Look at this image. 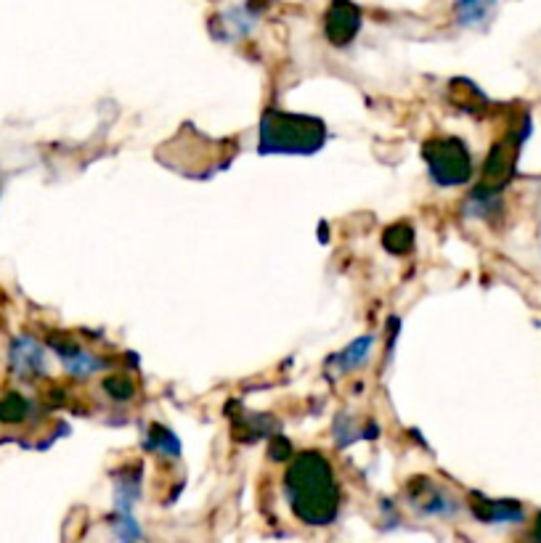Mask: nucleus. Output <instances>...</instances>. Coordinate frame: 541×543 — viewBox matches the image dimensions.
I'll use <instances>...</instances> for the list:
<instances>
[{"label":"nucleus","mask_w":541,"mask_h":543,"mask_svg":"<svg viewBox=\"0 0 541 543\" xmlns=\"http://www.w3.org/2000/svg\"><path fill=\"white\" fill-rule=\"evenodd\" d=\"M321 125L308 117H282L268 114L263 122V141H271L274 151H308L300 141L316 149L321 144Z\"/></svg>","instance_id":"2"},{"label":"nucleus","mask_w":541,"mask_h":543,"mask_svg":"<svg viewBox=\"0 0 541 543\" xmlns=\"http://www.w3.org/2000/svg\"><path fill=\"white\" fill-rule=\"evenodd\" d=\"M441 159H430V167L438 181H443L446 186H454V183L467 181L470 175V159H467V151L459 144H441Z\"/></svg>","instance_id":"3"},{"label":"nucleus","mask_w":541,"mask_h":543,"mask_svg":"<svg viewBox=\"0 0 541 543\" xmlns=\"http://www.w3.org/2000/svg\"><path fill=\"white\" fill-rule=\"evenodd\" d=\"M287 488H290L295 512L313 525H327L337 512V491L329 475L327 461L321 456H303L295 461V467L287 475Z\"/></svg>","instance_id":"1"}]
</instances>
